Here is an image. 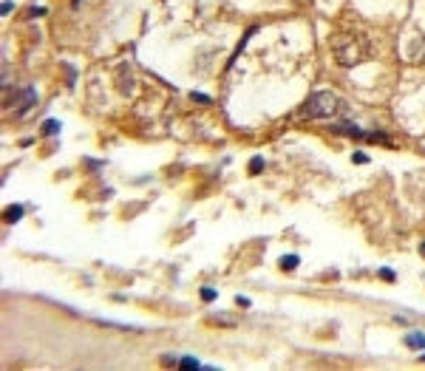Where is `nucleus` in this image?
I'll return each instance as SVG.
<instances>
[{
  "mask_svg": "<svg viewBox=\"0 0 425 371\" xmlns=\"http://www.w3.org/2000/svg\"><path fill=\"white\" fill-rule=\"evenodd\" d=\"M332 51H335V60L340 65H357V62H366L372 57V43L366 40L363 34H355V31H346V34L332 37Z\"/></svg>",
  "mask_w": 425,
  "mask_h": 371,
  "instance_id": "nucleus-1",
  "label": "nucleus"
},
{
  "mask_svg": "<svg viewBox=\"0 0 425 371\" xmlns=\"http://www.w3.org/2000/svg\"><path fill=\"white\" fill-rule=\"evenodd\" d=\"M346 111V102L335 94V91H315L312 97L306 99L304 105H301V111H298V116L301 119H335V116H340Z\"/></svg>",
  "mask_w": 425,
  "mask_h": 371,
  "instance_id": "nucleus-2",
  "label": "nucleus"
},
{
  "mask_svg": "<svg viewBox=\"0 0 425 371\" xmlns=\"http://www.w3.org/2000/svg\"><path fill=\"white\" fill-rule=\"evenodd\" d=\"M408 349H417V352H425V335L423 332H411V335L406 337Z\"/></svg>",
  "mask_w": 425,
  "mask_h": 371,
  "instance_id": "nucleus-3",
  "label": "nucleus"
},
{
  "mask_svg": "<svg viewBox=\"0 0 425 371\" xmlns=\"http://www.w3.org/2000/svg\"><path fill=\"white\" fill-rule=\"evenodd\" d=\"M23 212H26V210H23V204H11L9 210H6V224L20 221V218H23Z\"/></svg>",
  "mask_w": 425,
  "mask_h": 371,
  "instance_id": "nucleus-4",
  "label": "nucleus"
},
{
  "mask_svg": "<svg viewBox=\"0 0 425 371\" xmlns=\"http://www.w3.org/2000/svg\"><path fill=\"white\" fill-rule=\"evenodd\" d=\"M298 264H301V258H298V255H284L281 261H278V266H281V269H295Z\"/></svg>",
  "mask_w": 425,
  "mask_h": 371,
  "instance_id": "nucleus-5",
  "label": "nucleus"
},
{
  "mask_svg": "<svg viewBox=\"0 0 425 371\" xmlns=\"http://www.w3.org/2000/svg\"><path fill=\"white\" fill-rule=\"evenodd\" d=\"M179 369H207V366H201V363L193 360V357H182V360H179Z\"/></svg>",
  "mask_w": 425,
  "mask_h": 371,
  "instance_id": "nucleus-6",
  "label": "nucleus"
},
{
  "mask_svg": "<svg viewBox=\"0 0 425 371\" xmlns=\"http://www.w3.org/2000/svg\"><path fill=\"white\" fill-rule=\"evenodd\" d=\"M43 133H48V136H54V133H60V122H54V119H48V122L43 125Z\"/></svg>",
  "mask_w": 425,
  "mask_h": 371,
  "instance_id": "nucleus-7",
  "label": "nucleus"
},
{
  "mask_svg": "<svg viewBox=\"0 0 425 371\" xmlns=\"http://www.w3.org/2000/svg\"><path fill=\"white\" fill-rule=\"evenodd\" d=\"M213 323H224V326H235V320L230 315H213Z\"/></svg>",
  "mask_w": 425,
  "mask_h": 371,
  "instance_id": "nucleus-8",
  "label": "nucleus"
},
{
  "mask_svg": "<svg viewBox=\"0 0 425 371\" xmlns=\"http://www.w3.org/2000/svg\"><path fill=\"white\" fill-rule=\"evenodd\" d=\"M201 298H204V301H216V289H210V286H204V289H201Z\"/></svg>",
  "mask_w": 425,
  "mask_h": 371,
  "instance_id": "nucleus-9",
  "label": "nucleus"
},
{
  "mask_svg": "<svg viewBox=\"0 0 425 371\" xmlns=\"http://www.w3.org/2000/svg\"><path fill=\"white\" fill-rule=\"evenodd\" d=\"M250 170H252V173H261V170H264V159H252Z\"/></svg>",
  "mask_w": 425,
  "mask_h": 371,
  "instance_id": "nucleus-10",
  "label": "nucleus"
},
{
  "mask_svg": "<svg viewBox=\"0 0 425 371\" xmlns=\"http://www.w3.org/2000/svg\"><path fill=\"white\" fill-rule=\"evenodd\" d=\"M352 159H355L357 165H366V162H369V159H366V153H355V156H352Z\"/></svg>",
  "mask_w": 425,
  "mask_h": 371,
  "instance_id": "nucleus-11",
  "label": "nucleus"
},
{
  "mask_svg": "<svg viewBox=\"0 0 425 371\" xmlns=\"http://www.w3.org/2000/svg\"><path fill=\"white\" fill-rule=\"evenodd\" d=\"M380 275L386 278V281H394V272H391V269H380Z\"/></svg>",
  "mask_w": 425,
  "mask_h": 371,
  "instance_id": "nucleus-12",
  "label": "nucleus"
},
{
  "mask_svg": "<svg viewBox=\"0 0 425 371\" xmlns=\"http://www.w3.org/2000/svg\"><path fill=\"white\" fill-rule=\"evenodd\" d=\"M420 252H423V255H425V244H420Z\"/></svg>",
  "mask_w": 425,
  "mask_h": 371,
  "instance_id": "nucleus-13",
  "label": "nucleus"
},
{
  "mask_svg": "<svg viewBox=\"0 0 425 371\" xmlns=\"http://www.w3.org/2000/svg\"><path fill=\"white\" fill-rule=\"evenodd\" d=\"M79 3H82V0H74V6H79Z\"/></svg>",
  "mask_w": 425,
  "mask_h": 371,
  "instance_id": "nucleus-14",
  "label": "nucleus"
},
{
  "mask_svg": "<svg viewBox=\"0 0 425 371\" xmlns=\"http://www.w3.org/2000/svg\"><path fill=\"white\" fill-rule=\"evenodd\" d=\"M423 360H425V352H423Z\"/></svg>",
  "mask_w": 425,
  "mask_h": 371,
  "instance_id": "nucleus-15",
  "label": "nucleus"
}]
</instances>
